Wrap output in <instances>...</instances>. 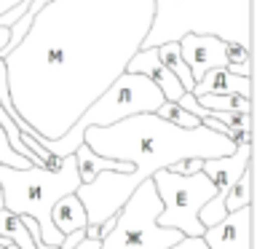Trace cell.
I'll list each match as a JSON object with an SVG mask.
<instances>
[{"mask_svg": "<svg viewBox=\"0 0 257 249\" xmlns=\"http://www.w3.org/2000/svg\"><path fill=\"white\" fill-rule=\"evenodd\" d=\"M241 206H252V166L225 190V198H222L225 212H236Z\"/></svg>", "mask_w": 257, "mask_h": 249, "instance_id": "2e32d148", "label": "cell"}, {"mask_svg": "<svg viewBox=\"0 0 257 249\" xmlns=\"http://www.w3.org/2000/svg\"><path fill=\"white\" fill-rule=\"evenodd\" d=\"M0 164L3 166H16V169H27V166H32L24 156H19L14 148H11V142H8V137H6V132L0 129ZM0 206H3V196H0Z\"/></svg>", "mask_w": 257, "mask_h": 249, "instance_id": "d6986e66", "label": "cell"}, {"mask_svg": "<svg viewBox=\"0 0 257 249\" xmlns=\"http://www.w3.org/2000/svg\"><path fill=\"white\" fill-rule=\"evenodd\" d=\"M126 72H140V75H148L153 83L161 88V94H164L166 102H177L185 94V88H182L180 80H177V75H174V72H169L164 64H161L156 46L140 48V51H137L132 59L126 62Z\"/></svg>", "mask_w": 257, "mask_h": 249, "instance_id": "30bf717a", "label": "cell"}, {"mask_svg": "<svg viewBox=\"0 0 257 249\" xmlns=\"http://www.w3.org/2000/svg\"><path fill=\"white\" fill-rule=\"evenodd\" d=\"M83 142L96 156L132 164L134 172H99L91 182H80L75 196L86 209L88 225H102L112 217L134 188L150 180L158 169H169L182 158H222L236 153L228 137L212 132L209 126L180 129L161 118L158 112H137L110 126H88Z\"/></svg>", "mask_w": 257, "mask_h": 249, "instance_id": "7a4b0ae2", "label": "cell"}, {"mask_svg": "<svg viewBox=\"0 0 257 249\" xmlns=\"http://www.w3.org/2000/svg\"><path fill=\"white\" fill-rule=\"evenodd\" d=\"M38 249H62V246H54V244H40Z\"/></svg>", "mask_w": 257, "mask_h": 249, "instance_id": "d4e9b609", "label": "cell"}, {"mask_svg": "<svg viewBox=\"0 0 257 249\" xmlns=\"http://www.w3.org/2000/svg\"><path fill=\"white\" fill-rule=\"evenodd\" d=\"M201 164H204L201 158H182V161H177V164L169 166V172H174V174H196V172H201Z\"/></svg>", "mask_w": 257, "mask_h": 249, "instance_id": "44dd1931", "label": "cell"}, {"mask_svg": "<svg viewBox=\"0 0 257 249\" xmlns=\"http://www.w3.org/2000/svg\"><path fill=\"white\" fill-rule=\"evenodd\" d=\"M80 185L75 156H64L59 169H40V166H3L0 164V196L3 209L14 214H30L40 228L43 244L59 246L64 236L51 222V206L67 193H75Z\"/></svg>", "mask_w": 257, "mask_h": 249, "instance_id": "277c9868", "label": "cell"}, {"mask_svg": "<svg viewBox=\"0 0 257 249\" xmlns=\"http://www.w3.org/2000/svg\"><path fill=\"white\" fill-rule=\"evenodd\" d=\"M153 0H51L3 56L11 104L43 140H59L126 72L142 48Z\"/></svg>", "mask_w": 257, "mask_h": 249, "instance_id": "6da1fadb", "label": "cell"}, {"mask_svg": "<svg viewBox=\"0 0 257 249\" xmlns=\"http://www.w3.org/2000/svg\"><path fill=\"white\" fill-rule=\"evenodd\" d=\"M177 104H180V107H185L188 112H193V115L201 118V120H204V118L209 115V110H206V107H201L198 99H196V96H193L190 91H185V94L180 96V99H177Z\"/></svg>", "mask_w": 257, "mask_h": 249, "instance_id": "ffe728a7", "label": "cell"}, {"mask_svg": "<svg viewBox=\"0 0 257 249\" xmlns=\"http://www.w3.org/2000/svg\"><path fill=\"white\" fill-rule=\"evenodd\" d=\"M180 54L190 67L193 80H198L212 67H228V40L217 35H188L180 38Z\"/></svg>", "mask_w": 257, "mask_h": 249, "instance_id": "ba28073f", "label": "cell"}, {"mask_svg": "<svg viewBox=\"0 0 257 249\" xmlns=\"http://www.w3.org/2000/svg\"><path fill=\"white\" fill-rule=\"evenodd\" d=\"M158 214V190L153 180H145L115 212V222L99 241V249H169L182 238V233L177 228H161Z\"/></svg>", "mask_w": 257, "mask_h": 249, "instance_id": "8992f818", "label": "cell"}, {"mask_svg": "<svg viewBox=\"0 0 257 249\" xmlns=\"http://www.w3.org/2000/svg\"><path fill=\"white\" fill-rule=\"evenodd\" d=\"M51 222L62 236H67V233H72V230H83L88 225L86 209H83V204H80V198L75 196V193L62 196L51 206Z\"/></svg>", "mask_w": 257, "mask_h": 249, "instance_id": "5bb4252c", "label": "cell"}, {"mask_svg": "<svg viewBox=\"0 0 257 249\" xmlns=\"http://www.w3.org/2000/svg\"><path fill=\"white\" fill-rule=\"evenodd\" d=\"M164 102L166 99H164V94H161V88L153 83L148 75H140V72H120V75L80 112V118L70 126V132H64L59 140H43V137H35V140L43 145L48 153H54V156H72V153L83 145V132L88 126H110V123H118V120H123L128 115H137V112H156Z\"/></svg>", "mask_w": 257, "mask_h": 249, "instance_id": "5b68a950", "label": "cell"}, {"mask_svg": "<svg viewBox=\"0 0 257 249\" xmlns=\"http://www.w3.org/2000/svg\"><path fill=\"white\" fill-rule=\"evenodd\" d=\"M6 43H8V27H0V51L6 48Z\"/></svg>", "mask_w": 257, "mask_h": 249, "instance_id": "cb8c5ba5", "label": "cell"}, {"mask_svg": "<svg viewBox=\"0 0 257 249\" xmlns=\"http://www.w3.org/2000/svg\"><path fill=\"white\" fill-rule=\"evenodd\" d=\"M201 238L209 249H252V206L228 212L220 222L209 225Z\"/></svg>", "mask_w": 257, "mask_h": 249, "instance_id": "9c48e42d", "label": "cell"}, {"mask_svg": "<svg viewBox=\"0 0 257 249\" xmlns=\"http://www.w3.org/2000/svg\"><path fill=\"white\" fill-rule=\"evenodd\" d=\"M201 107H206L209 112L214 110H236V112H252V99L241 94H201L196 96Z\"/></svg>", "mask_w": 257, "mask_h": 249, "instance_id": "e0dca14e", "label": "cell"}, {"mask_svg": "<svg viewBox=\"0 0 257 249\" xmlns=\"http://www.w3.org/2000/svg\"><path fill=\"white\" fill-rule=\"evenodd\" d=\"M169 249H209V246H206V241L201 236H182L177 244H172Z\"/></svg>", "mask_w": 257, "mask_h": 249, "instance_id": "7402d4cb", "label": "cell"}, {"mask_svg": "<svg viewBox=\"0 0 257 249\" xmlns=\"http://www.w3.org/2000/svg\"><path fill=\"white\" fill-rule=\"evenodd\" d=\"M193 96L201 94H241L246 99H252V78L246 75H233L225 67H212L196 80L193 86Z\"/></svg>", "mask_w": 257, "mask_h": 249, "instance_id": "7c38bea8", "label": "cell"}, {"mask_svg": "<svg viewBox=\"0 0 257 249\" xmlns=\"http://www.w3.org/2000/svg\"><path fill=\"white\" fill-rule=\"evenodd\" d=\"M161 198V228H177L182 236H204V225L198 220V209L214 198L217 188L204 172L174 174L169 169H158L150 177Z\"/></svg>", "mask_w": 257, "mask_h": 249, "instance_id": "52a82bcc", "label": "cell"}, {"mask_svg": "<svg viewBox=\"0 0 257 249\" xmlns=\"http://www.w3.org/2000/svg\"><path fill=\"white\" fill-rule=\"evenodd\" d=\"M188 32L217 35L252 51V0H172L153 14L142 48L180 40Z\"/></svg>", "mask_w": 257, "mask_h": 249, "instance_id": "3957f363", "label": "cell"}, {"mask_svg": "<svg viewBox=\"0 0 257 249\" xmlns=\"http://www.w3.org/2000/svg\"><path fill=\"white\" fill-rule=\"evenodd\" d=\"M156 112H158L161 118H166L169 123L180 126V129H196V126H201V118H196L193 112H188L185 107H180L177 102H164Z\"/></svg>", "mask_w": 257, "mask_h": 249, "instance_id": "ac0fdd59", "label": "cell"}, {"mask_svg": "<svg viewBox=\"0 0 257 249\" xmlns=\"http://www.w3.org/2000/svg\"><path fill=\"white\" fill-rule=\"evenodd\" d=\"M156 51H158V59H161V64H164V67H166L169 72H174L177 80L182 83L185 91H193L196 80H193V75H190V67L185 64L182 54H180V40H169V43H161V46H156Z\"/></svg>", "mask_w": 257, "mask_h": 249, "instance_id": "9a60e30c", "label": "cell"}, {"mask_svg": "<svg viewBox=\"0 0 257 249\" xmlns=\"http://www.w3.org/2000/svg\"><path fill=\"white\" fill-rule=\"evenodd\" d=\"M75 156V166H78V177L80 182H91L99 172H123V174H132L134 166L132 164H123V161H112V158H102L96 156V153L88 148V145L83 142L80 148L72 153Z\"/></svg>", "mask_w": 257, "mask_h": 249, "instance_id": "4fadbf2b", "label": "cell"}, {"mask_svg": "<svg viewBox=\"0 0 257 249\" xmlns=\"http://www.w3.org/2000/svg\"><path fill=\"white\" fill-rule=\"evenodd\" d=\"M72 249H99V241H96V238H86V236H83Z\"/></svg>", "mask_w": 257, "mask_h": 249, "instance_id": "603a6c76", "label": "cell"}, {"mask_svg": "<svg viewBox=\"0 0 257 249\" xmlns=\"http://www.w3.org/2000/svg\"><path fill=\"white\" fill-rule=\"evenodd\" d=\"M249 166H252V145L246 142V145H238L236 153H230V156L206 158L204 164H201V172H204L209 180H212V185L217 188V193H220V196H225V190H228Z\"/></svg>", "mask_w": 257, "mask_h": 249, "instance_id": "8fae6325", "label": "cell"}]
</instances>
